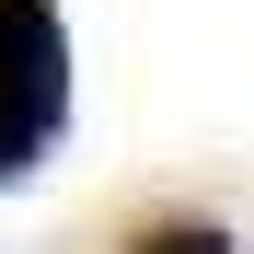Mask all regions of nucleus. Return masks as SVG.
Here are the masks:
<instances>
[{
	"label": "nucleus",
	"mask_w": 254,
	"mask_h": 254,
	"mask_svg": "<svg viewBox=\"0 0 254 254\" xmlns=\"http://www.w3.org/2000/svg\"><path fill=\"white\" fill-rule=\"evenodd\" d=\"M69 127V23L58 0H0V185H23Z\"/></svg>",
	"instance_id": "obj_1"
},
{
	"label": "nucleus",
	"mask_w": 254,
	"mask_h": 254,
	"mask_svg": "<svg viewBox=\"0 0 254 254\" xmlns=\"http://www.w3.org/2000/svg\"><path fill=\"white\" fill-rule=\"evenodd\" d=\"M127 254H243L220 220H196V208H162V220H139L127 231Z\"/></svg>",
	"instance_id": "obj_2"
}]
</instances>
